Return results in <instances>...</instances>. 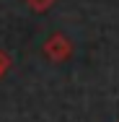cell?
I'll list each match as a JSON object with an SVG mask.
<instances>
[{"mask_svg":"<svg viewBox=\"0 0 119 122\" xmlns=\"http://www.w3.org/2000/svg\"><path fill=\"white\" fill-rule=\"evenodd\" d=\"M44 55H47L52 62H65L67 57L72 55V44H70V39L65 36V34H52L47 42H44V49H42Z\"/></svg>","mask_w":119,"mask_h":122,"instance_id":"obj_1","label":"cell"},{"mask_svg":"<svg viewBox=\"0 0 119 122\" xmlns=\"http://www.w3.org/2000/svg\"><path fill=\"white\" fill-rule=\"evenodd\" d=\"M26 5L34 8L36 13H44V10H49V8L54 5V0H26Z\"/></svg>","mask_w":119,"mask_h":122,"instance_id":"obj_2","label":"cell"},{"mask_svg":"<svg viewBox=\"0 0 119 122\" xmlns=\"http://www.w3.org/2000/svg\"><path fill=\"white\" fill-rule=\"evenodd\" d=\"M8 65H10V60H8V55H3V52H0V75H3L5 70H8Z\"/></svg>","mask_w":119,"mask_h":122,"instance_id":"obj_3","label":"cell"}]
</instances>
